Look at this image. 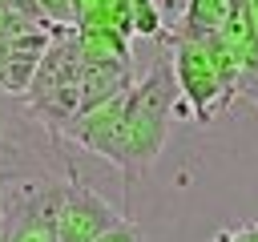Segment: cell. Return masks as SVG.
Segmentation results:
<instances>
[{
    "label": "cell",
    "mask_w": 258,
    "mask_h": 242,
    "mask_svg": "<svg viewBox=\"0 0 258 242\" xmlns=\"http://www.w3.org/2000/svg\"><path fill=\"white\" fill-rule=\"evenodd\" d=\"M93 242H145V238H141V230H137L129 218H121L117 226H109V230H105V234H97Z\"/></svg>",
    "instance_id": "52a82bcc"
},
{
    "label": "cell",
    "mask_w": 258,
    "mask_h": 242,
    "mask_svg": "<svg viewBox=\"0 0 258 242\" xmlns=\"http://www.w3.org/2000/svg\"><path fill=\"white\" fill-rule=\"evenodd\" d=\"M214 242H250V234H246V230H222Z\"/></svg>",
    "instance_id": "30bf717a"
},
{
    "label": "cell",
    "mask_w": 258,
    "mask_h": 242,
    "mask_svg": "<svg viewBox=\"0 0 258 242\" xmlns=\"http://www.w3.org/2000/svg\"><path fill=\"white\" fill-rule=\"evenodd\" d=\"M169 69H173V85H177L173 113H185L198 125H210L214 113L226 109V101H222V85H218V73L210 65L206 48L198 40L169 36Z\"/></svg>",
    "instance_id": "7a4b0ae2"
},
{
    "label": "cell",
    "mask_w": 258,
    "mask_h": 242,
    "mask_svg": "<svg viewBox=\"0 0 258 242\" xmlns=\"http://www.w3.org/2000/svg\"><path fill=\"white\" fill-rule=\"evenodd\" d=\"M129 32L133 36H161V4L157 0H129Z\"/></svg>",
    "instance_id": "5b68a950"
},
{
    "label": "cell",
    "mask_w": 258,
    "mask_h": 242,
    "mask_svg": "<svg viewBox=\"0 0 258 242\" xmlns=\"http://www.w3.org/2000/svg\"><path fill=\"white\" fill-rule=\"evenodd\" d=\"M0 242H8V218H4V206H0Z\"/></svg>",
    "instance_id": "8fae6325"
},
{
    "label": "cell",
    "mask_w": 258,
    "mask_h": 242,
    "mask_svg": "<svg viewBox=\"0 0 258 242\" xmlns=\"http://www.w3.org/2000/svg\"><path fill=\"white\" fill-rule=\"evenodd\" d=\"M16 182H24V177H20L16 169H8V165H0V198H4V190H8V186H16Z\"/></svg>",
    "instance_id": "9c48e42d"
},
{
    "label": "cell",
    "mask_w": 258,
    "mask_h": 242,
    "mask_svg": "<svg viewBox=\"0 0 258 242\" xmlns=\"http://www.w3.org/2000/svg\"><path fill=\"white\" fill-rule=\"evenodd\" d=\"M226 12H230V0H185L181 20H177V28H173L169 36H177V40H198V44H202L206 36L222 32Z\"/></svg>",
    "instance_id": "277c9868"
},
{
    "label": "cell",
    "mask_w": 258,
    "mask_h": 242,
    "mask_svg": "<svg viewBox=\"0 0 258 242\" xmlns=\"http://www.w3.org/2000/svg\"><path fill=\"white\" fill-rule=\"evenodd\" d=\"M173 105H177V85H173L169 60H161L149 77L133 81V89L125 93V113H121V129H117L109 161L121 169L129 190L157 161V153H161V145L169 137Z\"/></svg>",
    "instance_id": "6da1fadb"
},
{
    "label": "cell",
    "mask_w": 258,
    "mask_h": 242,
    "mask_svg": "<svg viewBox=\"0 0 258 242\" xmlns=\"http://www.w3.org/2000/svg\"><path fill=\"white\" fill-rule=\"evenodd\" d=\"M16 121H20V105H16V97L0 93V157H4L8 141H12V133H16Z\"/></svg>",
    "instance_id": "8992f818"
},
{
    "label": "cell",
    "mask_w": 258,
    "mask_h": 242,
    "mask_svg": "<svg viewBox=\"0 0 258 242\" xmlns=\"http://www.w3.org/2000/svg\"><path fill=\"white\" fill-rule=\"evenodd\" d=\"M52 24H73V0H36Z\"/></svg>",
    "instance_id": "ba28073f"
},
{
    "label": "cell",
    "mask_w": 258,
    "mask_h": 242,
    "mask_svg": "<svg viewBox=\"0 0 258 242\" xmlns=\"http://www.w3.org/2000/svg\"><path fill=\"white\" fill-rule=\"evenodd\" d=\"M121 222V210H113L77 169L64 177V210L56 218V242H93L109 226Z\"/></svg>",
    "instance_id": "3957f363"
}]
</instances>
